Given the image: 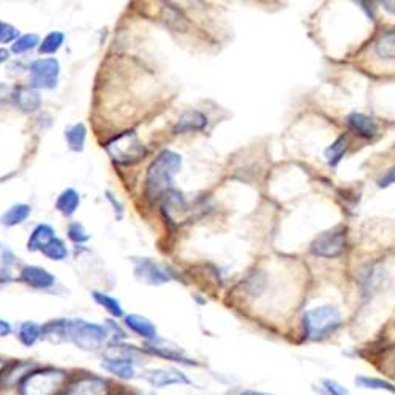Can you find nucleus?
Masks as SVG:
<instances>
[{
  "instance_id": "16",
  "label": "nucleus",
  "mask_w": 395,
  "mask_h": 395,
  "mask_svg": "<svg viewBox=\"0 0 395 395\" xmlns=\"http://www.w3.org/2000/svg\"><path fill=\"white\" fill-rule=\"evenodd\" d=\"M13 101L14 105L19 108L21 111L26 112H34L40 108L41 105V97L39 95V92L35 89L29 88H18L13 92Z\"/></svg>"
},
{
  "instance_id": "24",
  "label": "nucleus",
  "mask_w": 395,
  "mask_h": 395,
  "mask_svg": "<svg viewBox=\"0 0 395 395\" xmlns=\"http://www.w3.org/2000/svg\"><path fill=\"white\" fill-rule=\"evenodd\" d=\"M30 215V205L27 204H16L13 207H10L7 212L2 215V225L5 226H16L19 223H23V221L29 217Z\"/></svg>"
},
{
  "instance_id": "39",
  "label": "nucleus",
  "mask_w": 395,
  "mask_h": 395,
  "mask_svg": "<svg viewBox=\"0 0 395 395\" xmlns=\"http://www.w3.org/2000/svg\"><path fill=\"white\" fill-rule=\"evenodd\" d=\"M7 364H8L7 361L0 359V378H2V373H3V370H5V367H7Z\"/></svg>"
},
{
  "instance_id": "18",
  "label": "nucleus",
  "mask_w": 395,
  "mask_h": 395,
  "mask_svg": "<svg viewBox=\"0 0 395 395\" xmlns=\"http://www.w3.org/2000/svg\"><path fill=\"white\" fill-rule=\"evenodd\" d=\"M125 326L132 332L139 335V337L148 340V342H152V340L159 338V335H156V327L148 318L141 315H128L125 318Z\"/></svg>"
},
{
  "instance_id": "23",
  "label": "nucleus",
  "mask_w": 395,
  "mask_h": 395,
  "mask_svg": "<svg viewBox=\"0 0 395 395\" xmlns=\"http://www.w3.org/2000/svg\"><path fill=\"white\" fill-rule=\"evenodd\" d=\"M85 136H88V130H85L84 123H77V125L67 128V132H65V139H67L70 149L74 150V152H81L84 149Z\"/></svg>"
},
{
  "instance_id": "3",
  "label": "nucleus",
  "mask_w": 395,
  "mask_h": 395,
  "mask_svg": "<svg viewBox=\"0 0 395 395\" xmlns=\"http://www.w3.org/2000/svg\"><path fill=\"white\" fill-rule=\"evenodd\" d=\"M302 324H304L307 338L323 340L337 331L342 324V316L335 307L321 305L308 310L302 319Z\"/></svg>"
},
{
  "instance_id": "19",
  "label": "nucleus",
  "mask_w": 395,
  "mask_h": 395,
  "mask_svg": "<svg viewBox=\"0 0 395 395\" xmlns=\"http://www.w3.org/2000/svg\"><path fill=\"white\" fill-rule=\"evenodd\" d=\"M56 239V231L50 225H39L30 234V239L27 242V248L30 252H41L48 243Z\"/></svg>"
},
{
  "instance_id": "29",
  "label": "nucleus",
  "mask_w": 395,
  "mask_h": 395,
  "mask_svg": "<svg viewBox=\"0 0 395 395\" xmlns=\"http://www.w3.org/2000/svg\"><path fill=\"white\" fill-rule=\"evenodd\" d=\"M65 37L62 32H51L50 35L45 37V40L41 41L40 45V52L41 54H54L61 50V46L63 45Z\"/></svg>"
},
{
  "instance_id": "28",
  "label": "nucleus",
  "mask_w": 395,
  "mask_h": 395,
  "mask_svg": "<svg viewBox=\"0 0 395 395\" xmlns=\"http://www.w3.org/2000/svg\"><path fill=\"white\" fill-rule=\"evenodd\" d=\"M43 255L46 258L52 259V261H61V259L67 258V247H65V243L61 239H52L48 245L43 248L41 250Z\"/></svg>"
},
{
  "instance_id": "36",
  "label": "nucleus",
  "mask_w": 395,
  "mask_h": 395,
  "mask_svg": "<svg viewBox=\"0 0 395 395\" xmlns=\"http://www.w3.org/2000/svg\"><path fill=\"white\" fill-rule=\"evenodd\" d=\"M381 5L384 7V10H387L389 13L395 14V5H394V3H391V2H383Z\"/></svg>"
},
{
  "instance_id": "4",
  "label": "nucleus",
  "mask_w": 395,
  "mask_h": 395,
  "mask_svg": "<svg viewBox=\"0 0 395 395\" xmlns=\"http://www.w3.org/2000/svg\"><path fill=\"white\" fill-rule=\"evenodd\" d=\"M110 337L106 326L67 319V342H72L84 351H99Z\"/></svg>"
},
{
  "instance_id": "13",
  "label": "nucleus",
  "mask_w": 395,
  "mask_h": 395,
  "mask_svg": "<svg viewBox=\"0 0 395 395\" xmlns=\"http://www.w3.org/2000/svg\"><path fill=\"white\" fill-rule=\"evenodd\" d=\"M21 281L37 290H50L56 283L54 275L39 266H26L21 270Z\"/></svg>"
},
{
  "instance_id": "30",
  "label": "nucleus",
  "mask_w": 395,
  "mask_h": 395,
  "mask_svg": "<svg viewBox=\"0 0 395 395\" xmlns=\"http://www.w3.org/2000/svg\"><path fill=\"white\" fill-rule=\"evenodd\" d=\"M39 41H40L39 35H35V34L23 35V37H19V39L13 43L12 51H13L14 54L27 52V51L34 50V48H35L37 45H39Z\"/></svg>"
},
{
  "instance_id": "27",
  "label": "nucleus",
  "mask_w": 395,
  "mask_h": 395,
  "mask_svg": "<svg viewBox=\"0 0 395 395\" xmlns=\"http://www.w3.org/2000/svg\"><path fill=\"white\" fill-rule=\"evenodd\" d=\"M94 299L97 304H100L105 310L110 313V315H112L114 318H121L123 316V310H122V305L119 304V301L114 299V297H111V296H108V294H103V293H99V291H95L94 294Z\"/></svg>"
},
{
  "instance_id": "11",
  "label": "nucleus",
  "mask_w": 395,
  "mask_h": 395,
  "mask_svg": "<svg viewBox=\"0 0 395 395\" xmlns=\"http://www.w3.org/2000/svg\"><path fill=\"white\" fill-rule=\"evenodd\" d=\"M148 353L159 356L161 359L171 361V362H179V364H185V365H193L194 362L187 357L185 353L179 348V346L172 345L171 342H166V340H160L155 338L152 342H148V346H145Z\"/></svg>"
},
{
  "instance_id": "7",
  "label": "nucleus",
  "mask_w": 395,
  "mask_h": 395,
  "mask_svg": "<svg viewBox=\"0 0 395 395\" xmlns=\"http://www.w3.org/2000/svg\"><path fill=\"white\" fill-rule=\"evenodd\" d=\"M134 263V275L139 281H144L145 285L160 286L174 278V272L163 264L152 261V259H133Z\"/></svg>"
},
{
  "instance_id": "37",
  "label": "nucleus",
  "mask_w": 395,
  "mask_h": 395,
  "mask_svg": "<svg viewBox=\"0 0 395 395\" xmlns=\"http://www.w3.org/2000/svg\"><path fill=\"white\" fill-rule=\"evenodd\" d=\"M8 59V51L7 50H0V63H3Z\"/></svg>"
},
{
  "instance_id": "41",
  "label": "nucleus",
  "mask_w": 395,
  "mask_h": 395,
  "mask_svg": "<svg viewBox=\"0 0 395 395\" xmlns=\"http://www.w3.org/2000/svg\"><path fill=\"white\" fill-rule=\"evenodd\" d=\"M149 395H155V394H149Z\"/></svg>"
},
{
  "instance_id": "1",
  "label": "nucleus",
  "mask_w": 395,
  "mask_h": 395,
  "mask_svg": "<svg viewBox=\"0 0 395 395\" xmlns=\"http://www.w3.org/2000/svg\"><path fill=\"white\" fill-rule=\"evenodd\" d=\"M182 166V156L172 150H163L148 170L145 194L150 199L163 196L174 182V177Z\"/></svg>"
},
{
  "instance_id": "15",
  "label": "nucleus",
  "mask_w": 395,
  "mask_h": 395,
  "mask_svg": "<svg viewBox=\"0 0 395 395\" xmlns=\"http://www.w3.org/2000/svg\"><path fill=\"white\" fill-rule=\"evenodd\" d=\"M101 369L111 373V375L117 376L119 380L130 381L136 378V369H134V364L130 361L123 359H103L101 362Z\"/></svg>"
},
{
  "instance_id": "20",
  "label": "nucleus",
  "mask_w": 395,
  "mask_h": 395,
  "mask_svg": "<svg viewBox=\"0 0 395 395\" xmlns=\"http://www.w3.org/2000/svg\"><path fill=\"white\" fill-rule=\"evenodd\" d=\"M375 54L384 61H395V29L386 30L375 41Z\"/></svg>"
},
{
  "instance_id": "12",
  "label": "nucleus",
  "mask_w": 395,
  "mask_h": 395,
  "mask_svg": "<svg viewBox=\"0 0 395 395\" xmlns=\"http://www.w3.org/2000/svg\"><path fill=\"white\" fill-rule=\"evenodd\" d=\"M35 369V364L32 361H14L8 362L7 367L0 378V384L5 387H14L23 383L24 378Z\"/></svg>"
},
{
  "instance_id": "5",
  "label": "nucleus",
  "mask_w": 395,
  "mask_h": 395,
  "mask_svg": "<svg viewBox=\"0 0 395 395\" xmlns=\"http://www.w3.org/2000/svg\"><path fill=\"white\" fill-rule=\"evenodd\" d=\"M108 155L111 156L112 161L119 165H134L139 160H143L148 150H145L144 144L141 143L138 134L133 130L123 132L117 136L108 141L105 145Z\"/></svg>"
},
{
  "instance_id": "6",
  "label": "nucleus",
  "mask_w": 395,
  "mask_h": 395,
  "mask_svg": "<svg viewBox=\"0 0 395 395\" xmlns=\"http://www.w3.org/2000/svg\"><path fill=\"white\" fill-rule=\"evenodd\" d=\"M61 65L57 59H39L30 65V88L32 89H54L57 85Z\"/></svg>"
},
{
  "instance_id": "32",
  "label": "nucleus",
  "mask_w": 395,
  "mask_h": 395,
  "mask_svg": "<svg viewBox=\"0 0 395 395\" xmlns=\"http://www.w3.org/2000/svg\"><path fill=\"white\" fill-rule=\"evenodd\" d=\"M19 32L16 27L10 26L7 23H2L0 21V43H10V41H16L18 39Z\"/></svg>"
},
{
  "instance_id": "31",
  "label": "nucleus",
  "mask_w": 395,
  "mask_h": 395,
  "mask_svg": "<svg viewBox=\"0 0 395 395\" xmlns=\"http://www.w3.org/2000/svg\"><path fill=\"white\" fill-rule=\"evenodd\" d=\"M68 237H70V241H73L74 243H84V242L89 241V236H88V232H85L84 226L79 225V223L70 225Z\"/></svg>"
},
{
  "instance_id": "9",
  "label": "nucleus",
  "mask_w": 395,
  "mask_h": 395,
  "mask_svg": "<svg viewBox=\"0 0 395 395\" xmlns=\"http://www.w3.org/2000/svg\"><path fill=\"white\" fill-rule=\"evenodd\" d=\"M111 383L97 375H83L67 384L62 395H108Z\"/></svg>"
},
{
  "instance_id": "25",
  "label": "nucleus",
  "mask_w": 395,
  "mask_h": 395,
  "mask_svg": "<svg viewBox=\"0 0 395 395\" xmlns=\"http://www.w3.org/2000/svg\"><path fill=\"white\" fill-rule=\"evenodd\" d=\"M350 139L346 136H340L335 143H332L329 148L324 150V156L327 159V163L331 166H337L340 163V160L343 159V155L346 150H348Z\"/></svg>"
},
{
  "instance_id": "14",
  "label": "nucleus",
  "mask_w": 395,
  "mask_h": 395,
  "mask_svg": "<svg viewBox=\"0 0 395 395\" xmlns=\"http://www.w3.org/2000/svg\"><path fill=\"white\" fill-rule=\"evenodd\" d=\"M346 122H348L350 128L353 130L356 134H359V136L365 139H372L378 133V123L375 119L367 114H362V112H351L348 119H346Z\"/></svg>"
},
{
  "instance_id": "10",
  "label": "nucleus",
  "mask_w": 395,
  "mask_h": 395,
  "mask_svg": "<svg viewBox=\"0 0 395 395\" xmlns=\"http://www.w3.org/2000/svg\"><path fill=\"white\" fill-rule=\"evenodd\" d=\"M143 380L154 389H163L170 386H190L192 380L185 373L174 369H150L141 375Z\"/></svg>"
},
{
  "instance_id": "40",
  "label": "nucleus",
  "mask_w": 395,
  "mask_h": 395,
  "mask_svg": "<svg viewBox=\"0 0 395 395\" xmlns=\"http://www.w3.org/2000/svg\"><path fill=\"white\" fill-rule=\"evenodd\" d=\"M123 395H133V394H123Z\"/></svg>"
},
{
  "instance_id": "33",
  "label": "nucleus",
  "mask_w": 395,
  "mask_h": 395,
  "mask_svg": "<svg viewBox=\"0 0 395 395\" xmlns=\"http://www.w3.org/2000/svg\"><path fill=\"white\" fill-rule=\"evenodd\" d=\"M323 384H324V387H326V391L331 395H351L348 392V389H345L342 384H338L334 380H324Z\"/></svg>"
},
{
  "instance_id": "38",
  "label": "nucleus",
  "mask_w": 395,
  "mask_h": 395,
  "mask_svg": "<svg viewBox=\"0 0 395 395\" xmlns=\"http://www.w3.org/2000/svg\"><path fill=\"white\" fill-rule=\"evenodd\" d=\"M237 395H264V394L258 392V391H242V392H239Z\"/></svg>"
},
{
  "instance_id": "34",
  "label": "nucleus",
  "mask_w": 395,
  "mask_h": 395,
  "mask_svg": "<svg viewBox=\"0 0 395 395\" xmlns=\"http://www.w3.org/2000/svg\"><path fill=\"white\" fill-rule=\"evenodd\" d=\"M392 183H395V168H392V170H389L386 174H384L380 179V181H378V187L387 188V187H391Z\"/></svg>"
},
{
  "instance_id": "8",
  "label": "nucleus",
  "mask_w": 395,
  "mask_h": 395,
  "mask_svg": "<svg viewBox=\"0 0 395 395\" xmlns=\"http://www.w3.org/2000/svg\"><path fill=\"white\" fill-rule=\"evenodd\" d=\"M346 248V234L343 230H334L319 234L312 243V252L321 258H337Z\"/></svg>"
},
{
  "instance_id": "35",
  "label": "nucleus",
  "mask_w": 395,
  "mask_h": 395,
  "mask_svg": "<svg viewBox=\"0 0 395 395\" xmlns=\"http://www.w3.org/2000/svg\"><path fill=\"white\" fill-rule=\"evenodd\" d=\"M12 331H13L12 324L0 318V337H8V335L12 334Z\"/></svg>"
},
{
  "instance_id": "26",
  "label": "nucleus",
  "mask_w": 395,
  "mask_h": 395,
  "mask_svg": "<svg viewBox=\"0 0 395 395\" xmlns=\"http://www.w3.org/2000/svg\"><path fill=\"white\" fill-rule=\"evenodd\" d=\"M357 386L364 389H373V391H387L391 394H395V384L389 383L381 378H372V376H357L356 378Z\"/></svg>"
},
{
  "instance_id": "17",
  "label": "nucleus",
  "mask_w": 395,
  "mask_h": 395,
  "mask_svg": "<svg viewBox=\"0 0 395 395\" xmlns=\"http://www.w3.org/2000/svg\"><path fill=\"white\" fill-rule=\"evenodd\" d=\"M207 125V117H205L203 112L199 111H187L183 112L179 119L176 127H174V133H188V132H198V130H203Z\"/></svg>"
},
{
  "instance_id": "2",
  "label": "nucleus",
  "mask_w": 395,
  "mask_h": 395,
  "mask_svg": "<svg viewBox=\"0 0 395 395\" xmlns=\"http://www.w3.org/2000/svg\"><path fill=\"white\" fill-rule=\"evenodd\" d=\"M68 384V373L56 367L34 369L19 384L21 395H62Z\"/></svg>"
},
{
  "instance_id": "22",
  "label": "nucleus",
  "mask_w": 395,
  "mask_h": 395,
  "mask_svg": "<svg viewBox=\"0 0 395 395\" xmlns=\"http://www.w3.org/2000/svg\"><path fill=\"white\" fill-rule=\"evenodd\" d=\"M78 205H79V193L77 190H73V188H67V190H63L56 203V207L59 212L67 215V217L77 212Z\"/></svg>"
},
{
  "instance_id": "21",
  "label": "nucleus",
  "mask_w": 395,
  "mask_h": 395,
  "mask_svg": "<svg viewBox=\"0 0 395 395\" xmlns=\"http://www.w3.org/2000/svg\"><path fill=\"white\" fill-rule=\"evenodd\" d=\"M18 338L26 348H30V346H34L40 338H43V326L34 321H26L19 326Z\"/></svg>"
}]
</instances>
